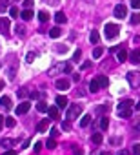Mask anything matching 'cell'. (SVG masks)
Segmentation results:
<instances>
[{"instance_id": "6da1fadb", "label": "cell", "mask_w": 140, "mask_h": 155, "mask_svg": "<svg viewBox=\"0 0 140 155\" xmlns=\"http://www.w3.org/2000/svg\"><path fill=\"white\" fill-rule=\"evenodd\" d=\"M133 106H135V102H133L131 99H126V100H122V102L118 104L116 112H118V115H120L122 119H129L131 113H133Z\"/></svg>"}, {"instance_id": "7a4b0ae2", "label": "cell", "mask_w": 140, "mask_h": 155, "mask_svg": "<svg viewBox=\"0 0 140 155\" xmlns=\"http://www.w3.org/2000/svg\"><path fill=\"white\" fill-rule=\"evenodd\" d=\"M118 31H120V28L116 26V24H106V28H104V35L109 40H113V38L118 37Z\"/></svg>"}, {"instance_id": "3957f363", "label": "cell", "mask_w": 140, "mask_h": 155, "mask_svg": "<svg viewBox=\"0 0 140 155\" xmlns=\"http://www.w3.org/2000/svg\"><path fill=\"white\" fill-rule=\"evenodd\" d=\"M82 113V106L80 104H73L71 108L67 109V113H66V119L71 122V121H75V119H78V115Z\"/></svg>"}, {"instance_id": "277c9868", "label": "cell", "mask_w": 140, "mask_h": 155, "mask_svg": "<svg viewBox=\"0 0 140 155\" xmlns=\"http://www.w3.org/2000/svg\"><path fill=\"white\" fill-rule=\"evenodd\" d=\"M127 80H129L131 88H138L140 86V73L138 71H129L127 73Z\"/></svg>"}, {"instance_id": "5b68a950", "label": "cell", "mask_w": 140, "mask_h": 155, "mask_svg": "<svg viewBox=\"0 0 140 155\" xmlns=\"http://www.w3.org/2000/svg\"><path fill=\"white\" fill-rule=\"evenodd\" d=\"M71 70H73V66H71V64H58V66H55V68H51V70H49V75H55L57 71L71 73Z\"/></svg>"}, {"instance_id": "8992f818", "label": "cell", "mask_w": 140, "mask_h": 155, "mask_svg": "<svg viewBox=\"0 0 140 155\" xmlns=\"http://www.w3.org/2000/svg\"><path fill=\"white\" fill-rule=\"evenodd\" d=\"M115 16L118 18V20H122V18H126L127 16V7L124 6V4H118L115 7Z\"/></svg>"}, {"instance_id": "52a82bcc", "label": "cell", "mask_w": 140, "mask_h": 155, "mask_svg": "<svg viewBox=\"0 0 140 155\" xmlns=\"http://www.w3.org/2000/svg\"><path fill=\"white\" fill-rule=\"evenodd\" d=\"M29 102L28 100H24V102H20L18 106H16V115H24V113H28L29 112Z\"/></svg>"}, {"instance_id": "ba28073f", "label": "cell", "mask_w": 140, "mask_h": 155, "mask_svg": "<svg viewBox=\"0 0 140 155\" xmlns=\"http://www.w3.org/2000/svg\"><path fill=\"white\" fill-rule=\"evenodd\" d=\"M0 31H2L4 35H7V33H9V18L0 16Z\"/></svg>"}, {"instance_id": "9c48e42d", "label": "cell", "mask_w": 140, "mask_h": 155, "mask_svg": "<svg viewBox=\"0 0 140 155\" xmlns=\"http://www.w3.org/2000/svg\"><path fill=\"white\" fill-rule=\"evenodd\" d=\"M57 90H62V91L69 90V80L67 79H58L57 80Z\"/></svg>"}, {"instance_id": "30bf717a", "label": "cell", "mask_w": 140, "mask_h": 155, "mask_svg": "<svg viewBox=\"0 0 140 155\" xmlns=\"http://www.w3.org/2000/svg\"><path fill=\"white\" fill-rule=\"evenodd\" d=\"M49 121H51V119H44V121L38 122V126H36V131H38V133H42V131H45V130L49 128Z\"/></svg>"}, {"instance_id": "8fae6325", "label": "cell", "mask_w": 140, "mask_h": 155, "mask_svg": "<svg viewBox=\"0 0 140 155\" xmlns=\"http://www.w3.org/2000/svg\"><path fill=\"white\" fill-rule=\"evenodd\" d=\"M127 57H129V62H133V64H138V62H140V49H135V51H131Z\"/></svg>"}, {"instance_id": "7c38bea8", "label": "cell", "mask_w": 140, "mask_h": 155, "mask_svg": "<svg viewBox=\"0 0 140 155\" xmlns=\"http://www.w3.org/2000/svg\"><path fill=\"white\" fill-rule=\"evenodd\" d=\"M89 91H91V93L100 91V84H98V80H97V79H93V80L89 82Z\"/></svg>"}, {"instance_id": "4fadbf2b", "label": "cell", "mask_w": 140, "mask_h": 155, "mask_svg": "<svg viewBox=\"0 0 140 155\" xmlns=\"http://www.w3.org/2000/svg\"><path fill=\"white\" fill-rule=\"evenodd\" d=\"M48 113H49V119H51V121H53V119H58V115H60V112H58V108H57V106L48 108Z\"/></svg>"}, {"instance_id": "5bb4252c", "label": "cell", "mask_w": 140, "mask_h": 155, "mask_svg": "<svg viewBox=\"0 0 140 155\" xmlns=\"http://www.w3.org/2000/svg\"><path fill=\"white\" fill-rule=\"evenodd\" d=\"M20 16H22V20H26V22H28V20H31V18L35 16V13H33L31 9H24V11L20 13Z\"/></svg>"}, {"instance_id": "9a60e30c", "label": "cell", "mask_w": 140, "mask_h": 155, "mask_svg": "<svg viewBox=\"0 0 140 155\" xmlns=\"http://www.w3.org/2000/svg\"><path fill=\"white\" fill-rule=\"evenodd\" d=\"M116 58H118V62H126L127 60V51L122 48V49H118L116 51Z\"/></svg>"}, {"instance_id": "2e32d148", "label": "cell", "mask_w": 140, "mask_h": 155, "mask_svg": "<svg viewBox=\"0 0 140 155\" xmlns=\"http://www.w3.org/2000/svg\"><path fill=\"white\" fill-rule=\"evenodd\" d=\"M66 106H67V99L64 95H58L57 97V108L60 109V108H66Z\"/></svg>"}, {"instance_id": "e0dca14e", "label": "cell", "mask_w": 140, "mask_h": 155, "mask_svg": "<svg viewBox=\"0 0 140 155\" xmlns=\"http://www.w3.org/2000/svg\"><path fill=\"white\" fill-rule=\"evenodd\" d=\"M0 106H2L4 109H11V99L9 97H2L0 99Z\"/></svg>"}, {"instance_id": "ac0fdd59", "label": "cell", "mask_w": 140, "mask_h": 155, "mask_svg": "<svg viewBox=\"0 0 140 155\" xmlns=\"http://www.w3.org/2000/svg\"><path fill=\"white\" fill-rule=\"evenodd\" d=\"M67 20V16L62 13V11H58L57 15H55V22H57V24H64V22Z\"/></svg>"}, {"instance_id": "d6986e66", "label": "cell", "mask_w": 140, "mask_h": 155, "mask_svg": "<svg viewBox=\"0 0 140 155\" xmlns=\"http://www.w3.org/2000/svg\"><path fill=\"white\" fill-rule=\"evenodd\" d=\"M97 80H98V84H100V90H102V88H107V84H109V80H107V77H106V75L97 77Z\"/></svg>"}, {"instance_id": "ffe728a7", "label": "cell", "mask_w": 140, "mask_h": 155, "mask_svg": "<svg viewBox=\"0 0 140 155\" xmlns=\"http://www.w3.org/2000/svg\"><path fill=\"white\" fill-rule=\"evenodd\" d=\"M0 146L2 148H11V146H15V141L13 139H2L0 141Z\"/></svg>"}, {"instance_id": "44dd1931", "label": "cell", "mask_w": 140, "mask_h": 155, "mask_svg": "<svg viewBox=\"0 0 140 155\" xmlns=\"http://www.w3.org/2000/svg\"><path fill=\"white\" fill-rule=\"evenodd\" d=\"M89 40H91V44H98V40H100V35H98V31H91V35H89Z\"/></svg>"}, {"instance_id": "7402d4cb", "label": "cell", "mask_w": 140, "mask_h": 155, "mask_svg": "<svg viewBox=\"0 0 140 155\" xmlns=\"http://www.w3.org/2000/svg\"><path fill=\"white\" fill-rule=\"evenodd\" d=\"M60 35H62L60 28H53V29H49V37H51V38H58Z\"/></svg>"}, {"instance_id": "603a6c76", "label": "cell", "mask_w": 140, "mask_h": 155, "mask_svg": "<svg viewBox=\"0 0 140 155\" xmlns=\"http://www.w3.org/2000/svg\"><path fill=\"white\" fill-rule=\"evenodd\" d=\"M89 124H91V115H84V117L80 119V126L86 128V126H89Z\"/></svg>"}, {"instance_id": "cb8c5ba5", "label": "cell", "mask_w": 140, "mask_h": 155, "mask_svg": "<svg viewBox=\"0 0 140 155\" xmlns=\"http://www.w3.org/2000/svg\"><path fill=\"white\" fill-rule=\"evenodd\" d=\"M91 141L95 142V144H102V141H104V137H102V133H93V137H91Z\"/></svg>"}, {"instance_id": "d4e9b609", "label": "cell", "mask_w": 140, "mask_h": 155, "mask_svg": "<svg viewBox=\"0 0 140 155\" xmlns=\"http://www.w3.org/2000/svg\"><path fill=\"white\" fill-rule=\"evenodd\" d=\"M11 2H15V0H0V11H6Z\"/></svg>"}, {"instance_id": "484cf974", "label": "cell", "mask_w": 140, "mask_h": 155, "mask_svg": "<svg viewBox=\"0 0 140 155\" xmlns=\"http://www.w3.org/2000/svg\"><path fill=\"white\" fill-rule=\"evenodd\" d=\"M36 109H38L40 113H44V112H48V104H45L44 100H40V102L36 104Z\"/></svg>"}, {"instance_id": "4316f807", "label": "cell", "mask_w": 140, "mask_h": 155, "mask_svg": "<svg viewBox=\"0 0 140 155\" xmlns=\"http://www.w3.org/2000/svg\"><path fill=\"white\" fill-rule=\"evenodd\" d=\"M35 58H36V53H35V51H29V53L26 55V62H28V64H31Z\"/></svg>"}, {"instance_id": "83f0119b", "label": "cell", "mask_w": 140, "mask_h": 155, "mask_svg": "<svg viewBox=\"0 0 140 155\" xmlns=\"http://www.w3.org/2000/svg\"><path fill=\"white\" fill-rule=\"evenodd\" d=\"M107 126H109V119L107 117H102L100 119V130H107Z\"/></svg>"}, {"instance_id": "f1b7e54d", "label": "cell", "mask_w": 140, "mask_h": 155, "mask_svg": "<svg viewBox=\"0 0 140 155\" xmlns=\"http://www.w3.org/2000/svg\"><path fill=\"white\" fill-rule=\"evenodd\" d=\"M38 20H40V22H48V20H49V15L45 13V11H40V13H38Z\"/></svg>"}, {"instance_id": "f546056e", "label": "cell", "mask_w": 140, "mask_h": 155, "mask_svg": "<svg viewBox=\"0 0 140 155\" xmlns=\"http://www.w3.org/2000/svg\"><path fill=\"white\" fill-rule=\"evenodd\" d=\"M129 22H131V24H133V26H136V24H138V22H140V15H136V13H135V15H131V18H129Z\"/></svg>"}, {"instance_id": "4dcf8cb0", "label": "cell", "mask_w": 140, "mask_h": 155, "mask_svg": "<svg viewBox=\"0 0 140 155\" xmlns=\"http://www.w3.org/2000/svg\"><path fill=\"white\" fill-rule=\"evenodd\" d=\"M4 124H6L7 128H13V126H15V119H13V117H6V121H4Z\"/></svg>"}, {"instance_id": "1f68e13d", "label": "cell", "mask_w": 140, "mask_h": 155, "mask_svg": "<svg viewBox=\"0 0 140 155\" xmlns=\"http://www.w3.org/2000/svg\"><path fill=\"white\" fill-rule=\"evenodd\" d=\"M102 53H104V49H102V48H95V51H93V57H95V58H100V57H102Z\"/></svg>"}, {"instance_id": "d6a6232c", "label": "cell", "mask_w": 140, "mask_h": 155, "mask_svg": "<svg viewBox=\"0 0 140 155\" xmlns=\"http://www.w3.org/2000/svg\"><path fill=\"white\" fill-rule=\"evenodd\" d=\"M45 146H48L49 150H53V148H57V141H55V139H48V142H45Z\"/></svg>"}, {"instance_id": "836d02e7", "label": "cell", "mask_w": 140, "mask_h": 155, "mask_svg": "<svg viewBox=\"0 0 140 155\" xmlns=\"http://www.w3.org/2000/svg\"><path fill=\"white\" fill-rule=\"evenodd\" d=\"M97 112L102 115V113H106V112H109V104H104V106H98V109Z\"/></svg>"}, {"instance_id": "e575fe53", "label": "cell", "mask_w": 140, "mask_h": 155, "mask_svg": "<svg viewBox=\"0 0 140 155\" xmlns=\"http://www.w3.org/2000/svg\"><path fill=\"white\" fill-rule=\"evenodd\" d=\"M33 4H35V0H24V7H26V9H31Z\"/></svg>"}, {"instance_id": "d590c367", "label": "cell", "mask_w": 140, "mask_h": 155, "mask_svg": "<svg viewBox=\"0 0 140 155\" xmlns=\"http://www.w3.org/2000/svg\"><path fill=\"white\" fill-rule=\"evenodd\" d=\"M133 128H135V130L138 131V133H140V117H136V121L133 122Z\"/></svg>"}, {"instance_id": "8d00e7d4", "label": "cell", "mask_w": 140, "mask_h": 155, "mask_svg": "<svg viewBox=\"0 0 140 155\" xmlns=\"http://www.w3.org/2000/svg\"><path fill=\"white\" fill-rule=\"evenodd\" d=\"M9 15H11V16H18V9H16L15 6H11V7H9Z\"/></svg>"}, {"instance_id": "74e56055", "label": "cell", "mask_w": 140, "mask_h": 155, "mask_svg": "<svg viewBox=\"0 0 140 155\" xmlns=\"http://www.w3.org/2000/svg\"><path fill=\"white\" fill-rule=\"evenodd\" d=\"M16 33L22 37V35H26V28L24 26H16Z\"/></svg>"}, {"instance_id": "f35d334b", "label": "cell", "mask_w": 140, "mask_h": 155, "mask_svg": "<svg viewBox=\"0 0 140 155\" xmlns=\"http://www.w3.org/2000/svg\"><path fill=\"white\" fill-rule=\"evenodd\" d=\"M131 7L133 9H140V0H131Z\"/></svg>"}, {"instance_id": "ab89813d", "label": "cell", "mask_w": 140, "mask_h": 155, "mask_svg": "<svg viewBox=\"0 0 140 155\" xmlns=\"http://www.w3.org/2000/svg\"><path fill=\"white\" fill-rule=\"evenodd\" d=\"M80 57H82V53H80V49H77V51H75V55H73V60H75V62H78V60H80Z\"/></svg>"}, {"instance_id": "60d3db41", "label": "cell", "mask_w": 140, "mask_h": 155, "mask_svg": "<svg viewBox=\"0 0 140 155\" xmlns=\"http://www.w3.org/2000/svg\"><path fill=\"white\" fill-rule=\"evenodd\" d=\"M131 151H133L135 155H138V153H140V144H138V142H136V144H133V150H131Z\"/></svg>"}, {"instance_id": "b9f144b4", "label": "cell", "mask_w": 140, "mask_h": 155, "mask_svg": "<svg viewBox=\"0 0 140 155\" xmlns=\"http://www.w3.org/2000/svg\"><path fill=\"white\" fill-rule=\"evenodd\" d=\"M29 97H31L33 100H36V99H40V93H38V91H31V93H29Z\"/></svg>"}, {"instance_id": "7bdbcfd3", "label": "cell", "mask_w": 140, "mask_h": 155, "mask_svg": "<svg viewBox=\"0 0 140 155\" xmlns=\"http://www.w3.org/2000/svg\"><path fill=\"white\" fill-rule=\"evenodd\" d=\"M73 153H75V155H84V150H82V148H78V146H75Z\"/></svg>"}, {"instance_id": "ee69618b", "label": "cell", "mask_w": 140, "mask_h": 155, "mask_svg": "<svg viewBox=\"0 0 140 155\" xmlns=\"http://www.w3.org/2000/svg\"><path fill=\"white\" fill-rule=\"evenodd\" d=\"M33 150H35V153H40V150H42V142H36Z\"/></svg>"}, {"instance_id": "f6af8a7d", "label": "cell", "mask_w": 140, "mask_h": 155, "mask_svg": "<svg viewBox=\"0 0 140 155\" xmlns=\"http://www.w3.org/2000/svg\"><path fill=\"white\" fill-rule=\"evenodd\" d=\"M26 95H28V90H24V88L18 90V97H26Z\"/></svg>"}, {"instance_id": "bcb514c9", "label": "cell", "mask_w": 140, "mask_h": 155, "mask_svg": "<svg viewBox=\"0 0 140 155\" xmlns=\"http://www.w3.org/2000/svg\"><path fill=\"white\" fill-rule=\"evenodd\" d=\"M62 128H64V130H71V124H69V121L62 122Z\"/></svg>"}, {"instance_id": "7dc6e473", "label": "cell", "mask_w": 140, "mask_h": 155, "mask_svg": "<svg viewBox=\"0 0 140 155\" xmlns=\"http://www.w3.org/2000/svg\"><path fill=\"white\" fill-rule=\"evenodd\" d=\"M57 135H58V130H57V128H53V130H51V139H55Z\"/></svg>"}, {"instance_id": "c3c4849f", "label": "cell", "mask_w": 140, "mask_h": 155, "mask_svg": "<svg viewBox=\"0 0 140 155\" xmlns=\"http://www.w3.org/2000/svg\"><path fill=\"white\" fill-rule=\"evenodd\" d=\"M4 121H6V117H4V115H0V130L4 128Z\"/></svg>"}, {"instance_id": "681fc988", "label": "cell", "mask_w": 140, "mask_h": 155, "mask_svg": "<svg viewBox=\"0 0 140 155\" xmlns=\"http://www.w3.org/2000/svg\"><path fill=\"white\" fill-rule=\"evenodd\" d=\"M4 155H16V151H15V150H7Z\"/></svg>"}, {"instance_id": "f907efd6", "label": "cell", "mask_w": 140, "mask_h": 155, "mask_svg": "<svg viewBox=\"0 0 140 155\" xmlns=\"http://www.w3.org/2000/svg\"><path fill=\"white\" fill-rule=\"evenodd\" d=\"M89 66H91V62H84V64H82V70H87Z\"/></svg>"}, {"instance_id": "816d5d0a", "label": "cell", "mask_w": 140, "mask_h": 155, "mask_svg": "<svg viewBox=\"0 0 140 155\" xmlns=\"http://www.w3.org/2000/svg\"><path fill=\"white\" fill-rule=\"evenodd\" d=\"M118 142H120V139H116V137L111 139V144H118Z\"/></svg>"}, {"instance_id": "f5cc1de1", "label": "cell", "mask_w": 140, "mask_h": 155, "mask_svg": "<svg viewBox=\"0 0 140 155\" xmlns=\"http://www.w3.org/2000/svg\"><path fill=\"white\" fill-rule=\"evenodd\" d=\"M116 155H129V153H127V151H126V150H120V151H118V153H116Z\"/></svg>"}, {"instance_id": "db71d44e", "label": "cell", "mask_w": 140, "mask_h": 155, "mask_svg": "<svg viewBox=\"0 0 140 155\" xmlns=\"http://www.w3.org/2000/svg\"><path fill=\"white\" fill-rule=\"evenodd\" d=\"M95 155H107V153H106V151H97Z\"/></svg>"}, {"instance_id": "11a10c76", "label": "cell", "mask_w": 140, "mask_h": 155, "mask_svg": "<svg viewBox=\"0 0 140 155\" xmlns=\"http://www.w3.org/2000/svg\"><path fill=\"white\" fill-rule=\"evenodd\" d=\"M2 88H4V80H0V90H2Z\"/></svg>"}, {"instance_id": "9f6ffc18", "label": "cell", "mask_w": 140, "mask_h": 155, "mask_svg": "<svg viewBox=\"0 0 140 155\" xmlns=\"http://www.w3.org/2000/svg\"><path fill=\"white\" fill-rule=\"evenodd\" d=\"M136 109H140V102H138V104H136Z\"/></svg>"}, {"instance_id": "6f0895ef", "label": "cell", "mask_w": 140, "mask_h": 155, "mask_svg": "<svg viewBox=\"0 0 140 155\" xmlns=\"http://www.w3.org/2000/svg\"><path fill=\"white\" fill-rule=\"evenodd\" d=\"M87 2H91V0H87Z\"/></svg>"}]
</instances>
